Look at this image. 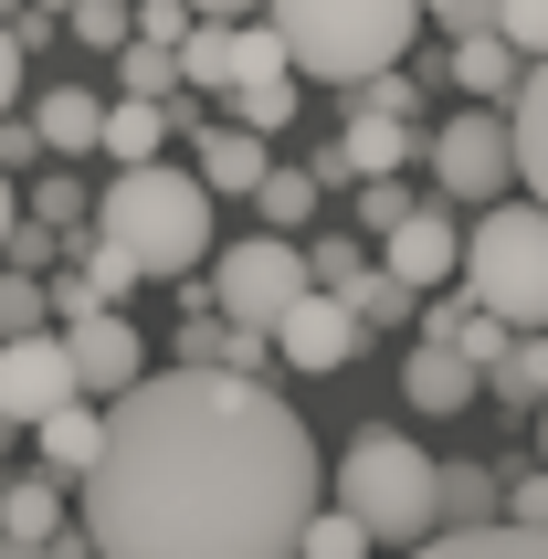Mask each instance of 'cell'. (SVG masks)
Listing matches in <instances>:
<instances>
[{
  "mask_svg": "<svg viewBox=\"0 0 548 559\" xmlns=\"http://www.w3.org/2000/svg\"><path fill=\"white\" fill-rule=\"evenodd\" d=\"M43 296H53L63 317H95V307H106V285H95V275H53V285H43Z\"/></svg>",
  "mask_w": 548,
  "mask_h": 559,
  "instance_id": "cell-41",
  "label": "cell"
},
{
  "mask_svg": "<svg viewBox=\"0 0 548 559\" xmlns=\"http://www.w3.org/2000/svg\"><path fill=\"white\" fill-rule=\"evenodd\" d=\"M264 22L285 32V63L317 85H359L380 63L422 43V0H264Z\"/></svg>",
  "mask_w": 548,
  "mask_h": 559,
  "instance_id": "cell-3",
  "label": "cell"
},
{
  "mask_svg": "<svg viewBox=\"0 0 548 559\" xmlns=\"http://www.w3.org/2000/svg\"><path fill=\"white\" fill-rule=\"evenodd\" d=\"M190 138H201V190H212V201H253V180L274 169L264 127H243V117H222V127H190Z\"/></svg>",
  "mask_w": 548,
  "mask_h": 559,
  "instance_id": "cell-12",
  "label": "cell"
},
{
  "mask_svg": "<svg viewBox=\"0 0 548 559\" xmlns=\"http://www.w3.org/2000/svg\"><path fill=\"white\" fill-rule=\"evenodd\" d=\"M158 138H169V106H158V95H117V106H106V127H95V148L117 158V169L158 158Z\"/></svg>",
  "mask_w": 548,
  "mask_h": 559,
  "instance_id": "cell-21",
  "label": "cell"
},
{
  "mask_svg": "<svg viewBox=\"0 0 548 559\" xmlns=\"http://www.w3.org/2000/svg\"><path fill=\"white\" fill-rule=\"evenodd\" d=\"M32 158H43V127H32V117H0V169H11V180H22Z\"/></svg>",
  "mask_w": 548,
  "mask_h": 559,
  "instance_id": "cell-39",
  "label": "cell"
},
{
  "mask_svg": "<svg viewBox=\"0 0 548 559\" xmlns=\"http://www.w3.org/2000/svg\"><path fill=\"white\" fill-rule=\"evenodd\" d=\"M63 359H74V391H85V402H117L127 380L148 370V348H138V328H127L117 307L63 317Z\"/></svg>",
  "mask_w": 548,
  "mask_h": 559,
  "instance_id": "cell-11",
  "label": "cell"
},
{
  "mask_svg": "<svg viewBox=\"0 0 548 559\" xmlns=\"http://www.w3.org/2000/svg\"><path fill=\"white\" fill-rule=\"evenodd\" d=\"M422 158H432V190H443V201H507V180H517L507 106H464V117L422 127Z\"/></svg>",
  "mask_w": 548,
  "mask_h": 559,
  "instance_id": "cell-6",
  "label": "cell"
},
{
  "mask_svg": "<svg viewBox=\"0 0 548 559\" xmlns=\"http://www.w3.org/2000/svg\"><path fill=\"white\" fill-rule=\"evenodd\" d=\"M359 317H348V296H337V285H306L296 307L274 317V359H285V370H348V359H359Z\"/></svg>",
  "mask_w": 548,
  "mask_h": 559,
  "instance_id": "cell-8",
  "label": "cell"
},
{
  "mask_svg": "<svg viewBox=\"0 0 548 559\" xmlns=\"http://www.w3.org/2000/svg\"><path fill=\"white\" fill-rule=\"evenodd\" d=\"M496 32H507L517 53H548V0H496Z\"/></svg>",
  "mask_w": 548,
  "mask_h": 559,
  "instance_id": "cell-37",
  "label": "cell"
},
{
  "mask_svg": "<svg viewBox=\"0 0 548 559\" xmlns=\"http://www.w3.org/2000/svg\"><path fill=\"white\" fill-rule=\"evenodd\" d=\"M486 391H496V402H517V412H538V402H548V328H517V338L496 348Z\"/></svg>",
  "mask_w": 548,
  "mask_h": 559,
  "instance_id": "cell-22",
  "label": "cell"
},
{
  "mask_svg": "<svg viewBox=\"0 0 548 559\" xmlns=\"http://www.w3.org/2000/svg\"><path fill=\"white\" fill-rule=\"evenodd\" d=\"M32 433H43V475L53 486H85V465L106 454V402H53Z\"/></svg>",
  "mask_w": 548,
  "mask_h": 559,
  "instance_id": "cell-15",
  "label": "cell"
},
{
  "mask_svg": "<svg viewBox=\"0 0 548 559\" xmlns=\"http://www.w3.org/2000/svg\"><path fill=\"white\" fill-rule=\"evenodd\" d=\"M22 212H32V222H53L63 243L85 233V222H95V201L74 190V158H53V180H32V201H22Z\"/></svg>",
  "mask_w": 548,
  "mask_h": 559,
  "instance_id": "cell-28",
  "label": "cell"
},
{
  "mask_svg": "<svg viewBox=\"0 0 548 559\" xmlns=\"http://www.w3.org/2000/svg\"><path fill=\"white\" fill-rule=\"evenodd\" d=\"M117 85H127V95H158V106H169L190 74H180V53H169V43H138V32H127V43H117Z\"/></svg>",
  "mask_w": 548,
  "mask_h": 559,
  "instance_id": "cell-27",
  "label": "cell"
},
{
  "mask_svg": "<svg viewBox=\"0 0 548 559\" xmlns=\"http://www.w3.org/2000/svg\"><path fill=\"white\" fill-rule=\"evenodd\" d=\"M337 296H348V317H359L369 338H380V328H401V317L422 307V296H412V285H401V275H380V264H359V275L337 285Z\"/></svg>",
  "mask_w": 548,
  "mask_h": 559,
  "instance_id": "cell-25",
  "label": "cell"
},
{
  "mask_svg": "<svg viewBox=\"0 0 548 559\" xmlns=\"http://www.w3.org/2000/svg\"><path fill=\"white\" fill-rule=\"evenodd\" d=\"M507 518V465H443L432 475V528H486Z\"/></svg>",
  "mask_w": 548,
  "mask_h": 559,
  "instance_id": "cell-18",
  "label": "cell"
},
{
  "mask_svg": "<svg viewBox=\"0 0 548 559\" xmlns=\"http://www.w3.org/2000/svg\"><path fill=\"white\" fill-rule=\"evenodd\" d=\"M296 296H306V243H296V233H253V243L212 253V307H222V317L274 328Z\"/></svg>",
  "mask_w": 548,
  "mask_h": 559,
  "instance_id": "cell-7",
  "label": "cell"
},
{
  "mask_svg": "<svg viewBox=\"0 0 548 559\" xmlns=\"http://www.w3.org/2000/svg\"><path fill=\"white\" fill-rule=\"evenodd\" d=\"M253 212H264V233H306V222H317V169H285V158H274L264 180H253Z\"/></svg>",
  "mask_w": 548,
  "mask_h": 559,
  "instance_id": "cell-23",
  "label": "cell"
},
{
  "mask_svg": "<svg viewBox=\"0 0 548 559\" xmlns=\"http://www.w3.org/2000/svg\"><path fill=\"white\" fill-rule=\"evenodd\" d=\"M0 559H53V549H22V538H11V549H0Z\"/></svg>",
  "mask_w": 548,
  "mask_h": 559,
  "instance_id": "cell-45",
  "label": "cell"
},
{
  "mask_svg": "<svg viewBox=\"0 0 548 559\" xmlns=\"http://www.w3.org/2000/svg\"><path fill=\"white\" fill-rule=\"evenodd\" d=\"M201 22V11H190V0H127V32H138V43H169V53H180V32Z\"/></svg>",
  "mask_w": 548,
  "mask_h": 559,
  "instance_id": "cell-34",
  "label": "cell"
},
{
  "mask_svg": "<svg viewBox=\"0 0 548 559\" xmlns=\"http://www.w3.org/2000/svg\"><path fill=\"white\" fill-rule=\"evenodd\" d=\"M538 465H548V402H538Z\"/></svg>",
  "mask_w": 548,
  "mask_h": 559,
  "instance_id": "cell-46",
  "label": "cell"
},
{
  "mask_svg": "<svg viewBox=\"0 0 548 559\" xmlns=\"http://www.w3.org/2000/svg\"><path fill=\"white\" fill-rule=\"evenodd\" d=\"M401 391H412V412H422V423H443V412H464L475 391H486V370H475L454 338H422L412 359H401Z\"/></svg>",
  "mask_w": 548,
  "mask_h": 559,
  "instance_id": "cell-13",
  "label": "cell"
},
{
  "mask_svg": "<svg viewBox=\"0 0 548 559\" xmlns=\"http://www.w3.org/2000/svg\"><path fill=\"white\" fill-rule=\"evenodd\" d=\"M507 138H517V180H527V201H548V53H527V85L507 95Z\"/></svg>",
  "mask_w": 548,
  "mask_h": 559,
  "instance_id": "cell-17",
  "label": "cell"
},
{
  "mask_svg": "<svg viewBox=\"0 0 548 559\" xmlns=\"http://www.w3.org/2000/svg\"><path fill=\"white\" fill-rule=\"evenodd\" d=\"M296 559H369V528L348 518V507H317L306 538H296Z\"/></svg>",
  "mask_w": 548,
  "mask_h": 559,
  "instance_id": "cell-29",
  "label": "cell"
},
{
  "mask_svg": "<svg viewBox=\"0 0 548 559\" xmlns=\"http://www.w3.org/2000/svg\"><path fill=\"white\" fill-rule=\"evenodd\" d=\"M43 317H53V296H43V285H32L22 264H0V338H32Z\"/></svg>",
  "mask_w": 548,
  "mask_h": 559,
  "instance_id": "cell-32",
  "label": "cell"
},
{
  "mask_svg": "<svg viewBox=\"0 0 548 559\" xmlns=\"http://www.w3.org/2000/svg\"><path fill=\"white\" fill-rule=\"evenodd\" d=\"M306 169H317V190H348V180H359V158H348V138H317V148H306Z\"/></svg>",
  "mask_w": 548,
  "mask_h": 559,
  "instance_id": "cell-38",
  "label": "cell"
},
{
  "mask_svg": "<svg viewBox=\"0 0 548 559\" xmlns=\"http://www.w3.org/2000/svg\"><path fill=\"white\" fill-rule=\"evenodd\" d=\"M43 11H53V22H63V11H74V0H43Z\"/></svg>",
  "mask_w": 548,
  "mask_h": 559,
  "instance_id": "cell-47",
  "label": "cell"
},
{
  "mask_svg": "<svg viewBox=\"0 0 548 559\" xmlns=\"http://www.w3.org/2000/svg\"><path fill=\"white\" fill-rule=\"evenodd\" d=\"M464 296L507 328H548V201H486V222L464 233Z\"/></svg>",
  "mask_w": 548,
  "mask_h": 559,
  "instance_id": "cell-5",
  "label": "cell"
},
{
  "mask_svg": "<svg viewBox=\"0 0 548 559\" xmlns=\"http://www.w3.org/2000/svg\"><path fill=\"white\" fill-rule=\"evenodd\" d=\"M464 264V222L443 212V201H412V212L380 233V275H401L412 296H432V285H454Z\"/></svg>",
  "mask_w": 548,
  "mask_h": 559,
  "instance_id": "cell-10",
  "label": "cell"
},
{
  "mask_svg": "<svg viewBox=\"0 0 548 559\" xmlns=\"http://www.w3.org/2000/svg\"><path fill=\"white\" fill-rule=\"evenodd\" d=\"M11 222H22V180L0 169V243H11Z\"/></svg>",
  "mask_w": 548,
  "mask_h": 559,
  "instance_id": "cell-44",
  "label": "cell"
},
{
  "mask_svg": "<svg viewBox=\"0 0 548 559\" xmlns=\"http://www.w3.org/2000/svg\"><path fill=\"white\" fill-rule=\"evenodd\" d=\"M443 74H454L475 106H507V95L527 85V53L507 43V32H454V53H443Z\"/></svg>",
  "mask_w": 548,
  "mask_h": 559,
  "instance_id": "cell-14",
  "label": "cell"
},
{
  "mask_svg": "<svg viewBox=\"0 0 548 559\" xmlns=\"http://www.w3.org/2000/svg\"><path fill=\"white\" fill-rule=\"evenodd\" d=\"M432 475L443 465H432L401 423H369V433L337 454L327 486H337V507L369 528V549H412V538H432Z\"/></svg>",
  "mask_w": 548,
  "mask_h": 559,
  "instance_id": "cell-4",
  "label": "cell"
},
{
  "mask_svg": "<svg viewBox=\"0 0 548 559\" xmlns=\"http://www.w3.org/2000/svg\"><path fill=\"white\" fill-rule=\"evenodd\" d=\"M22 74H32V53H22V43H11V22H0V117L22 106Z\"/></svg>",
  "mask_w": 548,
  "mask_h": 559,
  "instance_id": "cell-42",
  "label": "cell"
},
{
  "mask_svg": "<svg viewBox=\"0 0 548 559\" xmlns=\"http://www.w3.org/2000/svg\"><path fill=\"white\" fill-rule=\"evenodd\" d=\"M53 528H63V486H53V475H0V538L43 549Z\"/></svg>",
  "mask_w": 548,
  "mask_h": 559,
  "instance_id": "cell-20",
  "label": "cell"
},
{
  "mask_svg": "<svg viewBox=\"0 0 548 559\" xmlns=\"http://www.w3.org/2000/svg\"><path fill=\"white\" fill-rule=\"evenodd\" d=\"M317 518V433L253 370H138L85 465L95 559H296Z\"/></svg>",
  "mask_w": 548,
  "mask_h": 559,
  "instance_id": "cell-1",
  "label": "cell"
},
{
  "mask_svg": "<svg viewBox=\"0 0 548 559\" xmlns=\"http://www.w3.org/2000/svg\"><path fill=\"white\" fill-rule=\"evenodd\" d=\"M422 22H443V32H496V0H422Z\"/></svg>",
  "mask_w": 548,
  "mask_h": 559,
  "instance_id": "cell-40",
  "label": "cell"
},
{
  "mask_svg": "<svg viewBox=\"0 0 548 559\" xmlns=\"http://www.w3.org/2000/svg\"><path fill=\"white\" fill-rule=\"evenodd\" d=\"M348 158H359V180L369 169H412L422 158V127L412 117H348Z\"/></svg>",
  "mask_w": 548,
  "mask_h": 559,
  "instance_id": "cell-24",
  "label": "cell"
},
{
  "mask_svg": "<svg viewBox=\"0 0 548 559\" xmlns=\"http://www.w3.org/2000/svg\"><path fill=\"white\" fill-rule=\"evenodd\" d=\"M95 233H117L148 285H180V275L212 264V190H201V169L138 158V169H117L95 190Z\"/></svg>",
  "mask_w": 548,
  "mask_h": 559,
  "instance_id": "cell-2",
  "label": "cell"
},
{
  "mask_svg": "<svg viewBox=\"0 0 548 559\" xmlns=\"http://www.w3.org/2000/svg\"><path fill=\"white\" fill-rule=\"evenodd\" d=\"M348 201H359V222H369V233H391V222L412 212V201H422V190L401 180V169H369V180H348Z\"/></svg>",
  "mask_w": 548,
  "mask_h": 559,
  "instance_id": "cell-30",
  "label": "cell"
},
{
  "mask_svg": "<svg viewBox=\"0 0 548 559\" xmlns=\"http://www.w3.org/2000/svg\"><path fill=\"white\" fill-rule=\"evenodd\" d=\"M201 22H243V11H264V0H190Z\"/></svg>",
  "mask_w": 548,
  "mask_h": 559,
  "instance_id": "cell-43",
  "label": "cell"
},
{
  "mask_svg": "<svg viewBox=\"0 0 548 559\" xmlns=\"http://www.w3.org/2000/svg\"><path fill=\"white\" fill-rule=\"evenodd\" d=\"M337 95H348V117H422V74L412 63H380V74H359Z\"/></svg>",
  "mask_w": 548,
  "mask_h": 559,
  "instance_id": "cell-26",
  "label": "cell"
},
{
  "mask_svg": "<svg viewBox=\"0 0 548 559\" xmlns=\"http://www.w3.org/2000/svg\"><path fill=\"white\" fill-rule=\"evenodd\" d=\"M0 443H11V412H0Z\"/></svg>",
  "mask_w": 548,
  "mask_h": 559,
  "instance_id": "cell-48",
  "label": "cell"
},
{
  "mask_svg": "<svg viewBox=\"0 0 548 559\" xmlns=\"http://www.w3.org/2000/svg\"><path fill=\"white\" fill-rule=\"evenodd\" d=\"M359 264H369V253L348 243V233H317V243H306V285H348Z\"/></svg>",
  "mask_w": 548,
  "mask_h": 559,
  "instance_id": "cell-35",
  "label": "cell"
},
{
  "mask_svg": "<svg viewBox=\"0 0 548 559\" xmlns=\"http://www.w3.org/2000/svg\"><path fill=\"white\" fill-rule=\"evenodd\" d=\"M32 127H43V158H85V148H95V127H106V95L53 85L43 106H32Z\"/></svg>",
  "mask_w": 548,
  "mask_h": 559,
  "instance_id": "cell-19",
  "label": "cell"
},
{
  "mask_svg": "<svg viewBox=\"0 0 548 559\" xmlns=\"http://www.w3.org/2000/svg\"><path fill=\"white\" fill-rule=\"evenodd\" d=\"M391 559H548V528H517V518H486V528H432Z\"/></svg>",
  "mask_w": 548,
  "mask_h": 559,
  "instance_id": "cell-16",
  "label": "cell"
},
{
  "mask_svg": "<svg viewBox=\"0 0 548 559\" xmlns=\"http://www.w3.org/2000/svg\"><path fill=\"white\" fill-rule=\"evenodd\" d=\"M222 106H233V117H243V127H264V138H274V127L296 117V74H264V85H233V95H222Z\"/></svg>",
  "mask_w": 548,
  "mask_h": 559,
  "instance_id": "cell-31",
  "label": "cell"
},
{
  "mask_svg": "<svg viewBox=\"0 0 548 559\" xmlns=\"http://www.w3.org/2000/svg\"><path fill=\"white\" fill-rule=\"evenodd\" d=\"M53 402H85V391H74V359H63V328L0 338V412H11V433H22V423H43Z\"/></svg>",
  "mask_w": 548,
  "mask_h": 559,
  "instance_id": "cell-9",
  "label": "cell"
},
{
  "mask_svg": "<svg viewBox=\"0 0 548 559\" xmlns=\"http://www.w3.org/2000/svg\"><path fill=\"white\" fill-rule=\"evenodd\" d=\"M63 32H74L85 53H117V43H127V0H74V11H63Z\"/></svg>",
  "mask_w": 548,
  "mask_h": 559,
  "instance_id": "cell-33",
  "label": "cell"
},
{
  "mask_svg": "<svg viewBox=\"0 0 548 559\" xmlns=\"http://www.w3.org/2000/svg\"><path fill=\"white\" fill-rule=\"evenodd\" d=\"M507 518L517 528H548V465H507Z\"/></svg>",
  "mask_w": 548,
  "mask_h": 559,
  "instance_id": "cell-36",
  "label": "cell"
}]
</instances>
